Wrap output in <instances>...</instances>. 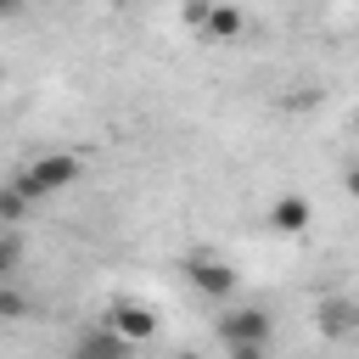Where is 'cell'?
Segmentation results:
<instances>
[{
  "label": "cell",
  "instance_id": "1",
  "mask_svg": "<svg viewBox=\"0 0 359 359\" xmlns=\"http://www.w3.org/2000/svg\"><path fill=\"white\" fill-rule=\"evenodd\" d=\"M11 180H17V191H22L28 202H45V196H62L67 185L84 180V157H79V151H45V157L22 163Z\"/></svg>",
  "mask_w": 359,
  "mask_h": 359
},
{
  "label": "cell",
  "instance_id": "2",
  "mask_svg": "<svg viewBox=\"0 0 359 359\" xmlns=\"http://www.w3.org/2000/svg\"><path fill=\"white\" fill-rule=\"evenodd\" d=\"M180 269H185V280H191L202 297H213V303H230V297H236V269H230V258H219V252H191Z\"/></svg>",
  "mask_w": 359,
  "mask_h": 359
},
{
  "label": "cell",
  "instance_id": "3",
  "mask_svg": "<svg viewBox=\"0 0 359 359\" xmlns=\"http://www.w3.org/2000/svg\"><path fill=\"white\" fill-rule=\"evenodd\" d=\"M107 331H118L129 348H140V342H151L157 337V314L146 309V303H135V297H118V303H107V320H101Z\"/></svg>",
  "mask_w": 359,
  "mask_h": 359
},
{
  "label": "cell",
  "instance_id": "4",
  "mask_svg": "<svg viewBox=\"0 0 359 359\" xmlns=\"http://www.w3.org/2000/svg\"><path fill=\"white\" fill-rule=\"evenodd\" d=\"M269 337H275V320L258 303H236L219 314V342H269Z\"/></svg>",
  "mask_w": 359,
  "mask_h": 359
},
{
  "label": "cell",
  "instance_id": "5",
  "mask_svg": "<svg viewBox=\"0 0 359 359\" xmlns=\"http://www.w3.org/2000/svg\"><path fill=\"white\" fill-rule=\"evenodd\" d=\"M264 224H269L275 236H303V230L314 224V202H309V196H297V191H286V196H275V202H269Z\"/></svg>",
  "mask_w": 359,
  "mask_h": 359
},
{
  "label": "cell",
  "instance_id": "6",
  "mask_svg": "<svg viewBox=\"0 0 359 359\" xmlns=\"http://www.w3.org/2000/svg\"><path fill=\"white\" fill-rule=\"evenodd\" d=\"M196 34H202V39H213V45H236V39L247 34V17H241V6H224V0H213Z\"/></svg>",
  "mask_w": 359,
  "mask_h": 359
},
{
  "label": "cell",
  "instance_id": "7",
  "mask_svg": "<svg viewBox=\"0 0 359 359\" xmlns=\"http://www.w3.org/2000/svg\"><path fill=\"white\" fill-rule=\"evenodd\" d=\"M135 348L118 337V331H107V325H95V331H84L79 342H73V359H129Z\"/></svg>",
  "mask_w": 359,
  "mask_h": 359
},
{
  "label": "cell",
  "instance_id": "8",
  "mask_svg": "<svg viewBox=\"0 0 359 359\" xmlns=\"http://www.w3.org/2000/svg\"><path fill=\"white\" fill-rule=\"evenodd\" d=\"M314 325H320L331 342H342V337H353L359 314H353V303H348V297H325V303L314 309Z\"/></svg>",
  "mask_w": 359,
  "mask_h": 359
},
{
  "label": "cell",
  "instance_id": "9",
  "mask_svg": "<svg viewBox=\"0 0 359 359\" xmlns=\"http://www.w3.org/2000/svg\"><path fill=\"white\" fill-rule=\"evenodd\" d=\"M28 208H34V202L17 191V180H6V185H0V230H17V224L28 219Z\"/></svg>",
  "mask_w": 359,
  "mask_h": 359
},
{
  "label": "cell",
  "instance_id": "10",
  "mask_svg": "<svg viewBox=\"0 0 359 359\" xmlns=\"http://www.w3.org/2000/svg\"><path fill=\"white\" fill-rule=\"evenodd\" d=\"M28 314H34V297L17 280H0V320L11 325V320H28Z\"/></svg>",
  "mask_w": 359,
  "mask_h": 359
},
{
  "label": "cell",
  "instance_id": "11",
  "mask_svg": "<svg viewBox=\"0 0 359 359\" xmlns=\"http://www.w3.org/2000/svg\"><path fill=\"white\" fill-rule=\"evenodd\" d=\"M17 269H22V236L0 230V280H17Z\"/></svg>",
  "mask_w": 359,
  "mask_h": 359
},
{
  "label": "cell",
  "instance_id": "12",
  "mask_svg": "<svg viewBox=\"0 0 359 359\" xmlns=\"http://www.w3.org/2000/svg\"><path fill=\"white\" fill-rule=\"evenodd\" d=\"M230 359H269V342H224Z\"/></svg>",
  "mask_w": 359,
  "mask_h": 359
},
{
  "label": "cell",
  "instance_id": "13",
  "mask_svg": "<svg viewBox=\"0 0 359 359\" xmlns=\"http://www.w3.org/2000/svg\"><path fill=\"white\" fill-rule=\"evenodd\" d=\"M208 6H213V0H185V22H191V28H202V17H208Z\"/></svg>",
  "mask_w": 359,
  "mask_h": 359
},
{
  "label": "cell",
  "instance_id": "14",
  "mask_svg": "<svg viewBox=\"0 0 359 359\" xmlns=\"http://www.w3.org/2000/svg\"><path fill=\"white\" fill-rule=\"evenodd\" d=\"M22 11V0H0V17H17Z\"/></svg>",
  "mask_w": 359,
  "mask_h": 359
},
{
  "label": "cell",
  "instance_id": "15",
  "mask_svg": "<svg viewBox=\"0 0 359 359\" xmlns=\"http://www.w3.org/2000/svg\"><path fill=\"white\" fill-rule=\"evenodd\" d=\"M168 359H202V353H196V348H185V353H168Z\"/></svg>",
  "mask_w": 359,
  "mask_h": 359
}]
</instances>
